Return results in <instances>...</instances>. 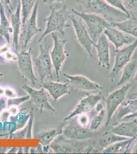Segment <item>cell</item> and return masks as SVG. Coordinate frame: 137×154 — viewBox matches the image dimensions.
<instances>
[{
	"mask_svg": "<svg viewBox=\"0 0 137 154\" xmlns=\"http://www.w3.org/2000/svg\"><path fill=\"white\" fill-rule=\"evenodd\" d=\"M75 1L85 11L83 12L100 15L110 22H120L130 18L124 12L109 5L104 0Z\"/></svg>",
	"mask_w": 137,
	"mask_h": 154,
	"instance_id": "1",
	"label": "cell"
},
{
	"mask_svg": "<svg viewBox=\"0 0 137 154\" xmlns=\"http://www.w3.org/2000/svg\"><path fill=\"white\" fill-rule=\"evenodd\" d=\"M50 13L49 16L44 20L46 23V29L38 40V43L42 42L46 35L52 32H58L62 35L65 34V29L71 26L67 24V21L70 19L72 14L71 11H69L66 5H64L60 9L50 6Z\"/></svg>",
	"mask_w": 137,
	"mask_h": 154,
	"instance_id": "2",
	"label": "cell"
},
{
	"mask_svg": "<svg viewBox=\"0 0 137 154\" xmlns=\"http://www.w3.org/2000/svg\"><path fill=\"white\" fill-rule=\"evenodd\" d=\"M72 14L78 16L85 23L89 35L94 38L99 37L111 23L103 17L93 14H88L71 9Z\"/></svg>",
	"mask_w": 137,
	"mask_h": 154,
	"instance_id": "3",
	"label": "cell"
},
{
	"mask_svg": "<svg viewBox=\"0 0 137 154\" xmlns=\"http://www.w3.org/2000/svg\"><path fill=\"white\" fill-rule=\"evenodd\" d=\"M50 46L48 44L40 45V54L38 57L32 60L34 70H35L43 82L46 78H52V60L50 54Z\"/></svg>",
	"mask_w": 137,
	"mask_h": 154,
	"instance_id": "4",
	"label": "cell"
},
{
	"mask_svg": "<svg viewBox=\"0 0 137 154\" xmlns=\"http://www.w3.org/2000/svg\"><path fill=\"white\" fill-rule=\"evenodd\" d=\"M131 88L132 84L127 83L108 95L106 100V112L107 116L106 126H108L109 125L113 116L114 115L119 106L125 100Z\"/></svg>",
	"mask_w": 137,
	"mask_h": 154,
	"instance_id": "5",
	"label": "cell"
},
{
	"mask_svg": "<svg viewBox=\"0 0 137 154\" xmlns=\"http://www.w3.org/2000/svg\"><path fill=\"white\" fill-rule=\"evenodd\" d=\"M137 48V38L134 42L122 49H116L114 66L108 77L114 82L124 66L130 61L132 56Z\"/></svg>",
	"mask_w": 137,
	"mask_h": 154,
	"instance_id": "6",
	"label": "cell"
},
{
	"mask_svg": "<svg viewBox=\"0 0 137 154\" xmlns=\"http://www.w3.org/2000/svg\"><path fill=\"white\" fill-rule=\"evenodd\" d=\"M32 48H29L28 50L22 51L17 53L18 68L25 80L29 81L34 85L37 82L38 79L35 75L32 60Z\"/></svg>",
	"mask_w": 137,
	"mask_h": 154,
	"instance_id": "7",
	"label": "cell"
},
{
	"mask_svg": "<svg viewBox=\"0 0 137 154\" xmlns=\"http://www.w3.org/2000/svg\"><path fill=\"white\" fill-rule=\"evenodd\" d=\"M51 36L53 40L54 45L50 54L52 64L55 70L56 76L58 79L61 68L67 58V53L64 49V46L68 40L59 38L55 32L51 33Z\"/></svg>",
	"mask_w": 137,
	"mask_h": 154,
	"instance_id": "8",
	"label": "cell"
},
{
	"mask_svg": "<svg viewBox=\"0 0 137 154\" xmlns=\"http://www.w3.org/2000/svg\"><path fill=\"white\" fill-rule=\"evenodd\" d=\"M70 19L71 20L75 33L79 44L89 56L92 58L93 46H94L95 42L91 38L86 26L80 18L77 20L73 16H70Z\"/></svg>",
	"mask_w": 137,
	"mask_h": 154,
	"instance_id": "9",
	"label": "cell"
},
{
	"mask_svg": "<svg viewBox=\"0 0 137 154\" xmlns=\"http://www.w3.org/2000/svg\"><path fill=\"white\" fill-rule=\"evenodd\" d=\"M38 2H36L31 16L28 20L26 26H25L24 29L21 33L19 40L21 41L22 51H26L30 42L35 35L42 32V29L39 28L37 24V16L38 11Z\"/></svg>",
	"mask_w": 137,
	"mask_h": 154,
	"instance_id": "10",
	"label": "cell"
},
{
	"mask_svg": "<svg viewBox=\"0 0 137 154\" xmlns=\"http://www.w3.org/2000/svg\"><path fill=\"white\" fill-rule=\"evenodd\" d=\"M103 98L102 93L97 94H89L82 98L75 107L71 113L64 118V121H68L75 116L82 114H87L91 112L95 107L98 103Z\"/></svg>",
	"mask_w": 137,
	"mask_h": 154,
	"instance_id": "11",
	"label": "cell"
},
{
	"mask_svg": "<svg viewBox=\"0 0 137 154\" xmlns=\"http://www.w3.org/2000/svg\"><path fill=\"white\" fill-rule=\"evenodd\" d=\"M21 87L28 95H29L30 102L38 107L40 113H42L44 109L51 112H55V109L49 101L47 94L43 88H42L40 90H37L25 84H22Z\"/></svg>",
	"mask_w": 137,
	"mask_h": 154,
	"instance_id": "12",
	"label": "cell"
},
{
	"mask_svg": "<svg viewBox=\"0 0 137 154\" xmlns=\"http://www.w3.org/2000/svg\"><path fill=\"white\" fill-rule=\"evenodd\" d=\"M94 46L96 49L97 56L98 60V65L103 68L109 69L111 68L109 42L105 35H100L98 37L96 43Z\"/></svg>",
	"mask_w": 137,
	"mask_h": 154,
	"instance_id": "13",
	"label": "cell"
},
{
	"mask_svg": "<svg viewBox=\"0 0 137 154\" xmlns=\"http://www.w3.org/2000/svg\"><path fill=\"white\" fill-rule=\"evenodd\" d=\"M104 35L108 40L114 45L116 49H119L125 45H129L134 42L136 38L127 33H123L117 29L112 25L104 31Z\"/></svg>",
	"mask_w": 137,
	"mask_h": 154,
	"instance_id": "14",
	"label": "cell"
},
{
	"mask_svg": "<svg viewBox=\"0 0 137 154\" xmlns=\"http://www.w3.org/2000/svg\"><path fill=\"white\" fill-rule=\"evenodd\" d=\"M68 79V82L76 89L83 91H96L102 89V86L97 83L91 80L88 78L82 75H70L64 73Z\"/></svg>",
	"mask_w": 137,
	"mask_h": 154,
	"instance_id": "15",
	"label": "cell"
},
{
	"mask_svg": "<svg viewBox=\"0 0 137 154\" xmlns=\"http://www.w3.org/2000/svg\"><path fill=\"white\" fill-rule=\"evenodd\" d=\"M131 121L120 123L119 125L111 128L110 131L116 135L132 138L129 144H131L136 139L137 135V117L133 118Z\"/></svg>",
	"mask_w": 137,
	"mask_h": 154,
	"instance_id": "16",
	"label": "cell"
},
{
	"mask_svg": "<svg viewBox=\"0 0 137 154\" xmlns=\"http://www.w3.org/2000/svg\"><path fill=\"white\" fill-rule=\"evenodd\" d=\"M62 134L68 140H85L93 136L91 132L88 131L86 128L76 125H66L62 128Z\"/></svg>",
	"mask_w": 137,
	"mask_h": 154,
	"instance_id": "17",
	"label": "cell"
},
{
	"mask_svg": "<svg viewBox=\"0 0 137 154\" xmlns=\"http://www.w3.org/2000/svg\"><path fill=\"white\" fill-rule=\"evenodd\" d=\"M40 86L48 91L55 101H57L63 96L71 93L70 91V84L68 82L66 83H62L50 81H43L40 82Z\"/></svg>",
	"mask_w": 137,
	"mask_h": 154,
	"instance_id": "18",
	"label": "cell"
},
{
	"mask_svg": "<svg viewBox=\"0 0 137 154\" xmlns=\"http://www.w3.org/2000/svg\"><path fill=\"white\" fill-rule=\"evenodd\" d=\"M21 1L18 2L16 11L11 14V23L13 35V45L16 51H18L19 42L20 30L22 26L21 17Z\"/></svg>",
	"mask_w": 137,
	"mask_h": 154,
	"instance_id": "19",
	"label": "cell"
},
{
	"mask_svg": "<svg viewBox=\"0 0 137 154\" xmlns=\"http://www.w3.org/2000/svg\"><path fill=\"white\" fill-rule=\"evenodd\" d=\"M111 23L113 26L119 28L123 32L137 38V18L130 16V18L125 20Z\"/></svg>",
	"mask_w": 137,
	"mask_h": 154,
	"instance_id": "20",
	"label": "cell"
},
{
	"mask_svg": "<svg viewBox=\"0 0 137 154\" xmlns=\"http://www.w3.org/2000/svg\"><path fill=\"white\" fill-rule=\"evenodd\" d=\"M137 72V61L132 60L123 67L121 77L117 85L118 86H122L130 82L133 79L134 80Z\"/></svg>",
	"mask_w": 137,
	"mask_h": 154,
	"instance_id": "21",
	"label": "cell"
},
{
	"mask_svg": "<svg viewBox=\"0 0 137 154\" xmlns=\"http://www.w3.org/2000/svg\"><path fill=\"white\" fill-rule=\"evenodd\" d=\"M11 33H12V27L6 15L4 6L0 2V37L5 38L9 44Z\"/></svg>",
	"mask_w": 137,
	"mask_h": 154,
	"instance_id": "22",
	"label": "cell"
},
{
	"mask_svg": "<svg viewBox=\"0 0 137 154\" xmlns=\"http://www.w3.org/2000/svg\"><path fill=\"white\" fill-rule=\"evenodd\" d=\"M129 139L130 138L116 135L111 131H106L99 139V145L101 147L104 149L116 142L127 140Z\"/></svg>",
	"mask_w": 137,
	"mask_h": 154,
	"instance_id": "23",
	"label": "cell"
},
{
	"mask_svg": "<svg viewBox=\"0 0 137 154\" xmlns=\"http://www.w3.org/2000/svg\"><path fill=\"white\" fill-rule=\"evenodd\" d=\"M34 112L33 109H31V112H30V116L29 117L28 124L24 130L21 131L19 132H16V133L11 134L10 136L11 139H31L32 138V128L33 125V119H34Z\"/></svg>",
	"mask_w": 137,
	"mask_h": 154,
	"instance_id": "24",
	"label": "cell"
},
{
	"mask_svg": "<svg viewBox=\"0 0 137 154\" xmlns=\"http://www.w3.org/2000/svg\"><path fill=\"white\" fill-rule=\"evenodd\" d=\"M62 128L61 130L58 128L50 129L40 134L38 136L40 143L43 145V147H49L57 136L62 134Z\"/></svg>",
	"mask_w": 137,
	"mask_h": 154,
	"instance_id": "25",
	"label": "cell"
},
{
	"mask_svg": "<svg viewBox=\"0 0 137 154\" xmlns=\"http://www.w3.org/2000/svg\"><path fill=\"white\" fill-rule=\"evenodd\" d=\"M137 112V99H131L127 102L125 105L117 114V119L122 120L127 116Z\"/></svg>",
	"mask_w": 137,
	"mask_h": 154,
	"instance_id": "26",
	"label": "cell"
},
{
	"mask_svg": "<svg viewBox=\"0 0 137 154\" xmlns=\"http://www.w3.org/2000/svg\"><path fill=\"white\" fill-rule=\"evenodd\" d=\"M131 139L124 140L122 141L116 142L109 145L108 147L103 149V154H117L121 152L122 151H127L130 147V142Z\"/></svg>",
	"mask_w": 137,
	"mask_h": 154,
	"instance_id": "27",
	"label": "cell"
},
{
	"mask_svg": "<svg viewBox=\"0 0 137 154\" xmlns=\"http://www.w3.org/2000/svg\"><path fill=\"white\" fill-rule=\"evenodd\" d=\"M37 0H21V14L22 24L24 27L27 21L28 17L34 7Z\"/></svg>",
	"mask_w": 137,
	"mask_h": 154,
	"instance_id": "28",
	"label": "cell"
},
{
	"mask_svg": "<svg viewBox=\"0 0 137 154\" xmlns=\"http://www.w3.org/2000/svg\"><path fill=\"white\" fill-rule=\"evenodd\" d=\"M50 146L54 152L57 154L76 153L79 152V150L77 147L70 144L54 143L51 144Z\"/></svg>",
	"mask_w": 137,
	"mask_h": 154,
	"instance_id": "29",
	"label": "cell"
},
{
	"mask_svg": "<svg viewBox=\"0 0 137 154\" xmlns=\"http://www.w3.org/2000/svg\"><path fill=\"white\" fill-rule=\"evenodd\" d=\"M106 115V110L103 109L95 116L90 123V130L92 131H96L100 129L104 120V117Z\"/></svg>",
	"mask_w": 137,
	"mask_h": 154,
	"instance_id": "30",
	"label": "cell"
},
{
	"mask_svg": "<svg viewBox=\"0 0 137 154\" xmlns=\"http://www.w3.org/2000/svg\"><path fill=\"white\" fill-rule=\"evenodd\" d=\"M30 97L29 95H27L26 96L22 97L20 98H9L7 101V107L8 109L11 107H16L20 105L22 103L29 100Z\"/></svg>",
	"mask_w": 137,
	"mask_h": 154,
	"instance_id": "31",
	"label": "cell"
},
{
	"mask_svg": "<svg viewBox=\"0 0 137 154\" xmlns=\"http://www.w3.org/2000/svg\"><path fill=\"white\" fill-rule=\"evenodd\" d=\"M124 7L130 13L137 12V0H122Z\"/></svg>",
	"mask_w": 137,
	"mask_h": 154,
	"instance_id": "32",
	"label": "cell"
},
{
	"mask_svg": "<svg viewBox=\"0 0 137 154\" xmlns=\"http://www.w3.org/2000/svg\"><path fill=\"white\" fill-rule=\"evenodd\" d=\"M104 1L107 2L110 5L116 8L117 9H119L120 11L124 12L130 17V14L127 11L125 7H124L122 0H104Z\"/></svg>",
	"mask_w": 137,
	"mask_h": 154,
	"instance_id": "33",
	"label": "cell"
},
{
	"mask_svg": "<svg viewBox=\"0 0 137 154\" xmlns=\"http://www.w3.org/2000/svg\"><path fill=\"white\" fill-rule=\"evenodd\" d=\"M78 116V123L80 126L87 128L89 125V117L87 114H82Z\"/></svg>",
	"mask_w": 137,
	"mask_h": 154,
	"instance_id": "34",
	"label": "cell"
},
{
	"mask_svg": "<svg viewBox=\"0 0 137 154\" xmlns=\"http://www.w3.org/2000/svg\"><path fill=\"white\" fill-rule=\"evenodd\" d=\"M0 2L4 6V7H5L7 8L10 14L14 12V9L13 7H12L10 0H0Z\"/></svg>",
	"mask_w": 137,
	"mask_h": 154,
	"instance_id": "35",
	"label": "cell"
},
{
	"mask_svg": "<svg viewBox=\"0 0 137 154\" xmlns=\"http://www.w3.org/2000/svg\"><path fill=\"white\" fill-rule=\"evenodd\" d=\"M4 94H5L6 96L9 98H15L16 96V95L14 93V91H12L10 88H6V89H5Z\"/></svg>",
	"mask_w": 137,
	"mask_h": 154,
	"instance_id": "36",
	"label": "cell"
},
{
	"mask_svg": "<svg viewBox=\"0 0 137 154\" xmlns=\"http://www.w3.org/2000/svg\"><path fill=\"white\" fill-rule=\"evenodd\" d=\"M7 106V101L4 97L0 99V113L2 112V110L5 108Z\"/></svg>",
	"mask_w": 137,
	"mask_h": 154,
	"instance_id": "37",
	"label": "cell"
},
{
	"mask_svg": "<svg viewBox=\"0 0 137 154\" xmlns=\"http://www.w3.org/2000/svg\"><path fill=\"white\" fill-rule=\"evenodd\" d=\"M85 153H96L98 152V150H96L94 146L92 145H90L89 146L86 147L85 150L84 151Z\"/></svg>",
	"mask_w": 137,
	"mask_h": 154,
	"instance_id": "38",
	"label": "cell"
},
{
	"mask_svg": "<svg viewBox=\"0 0 137 154\" xmlns=\"http://www.w3.org/2000/svg\"><path fill=\"white\" fill-rule=\"evenodd\" d=\"M64 0H43V3L46 4H50L54 2H63Z\"/></svg>",
	"mask_w": 137,
	"mask_h": 154,
	"instance_id": "39",
	"label": "cell"
},
{
	"mask_svg": "<svg viewBox=\"0 0 137 154\" xmlns=\"http://www.w3.org/2000/svg\"><path fill=\"white\" fill-rule=\"evenodd\" d=\"M136 117H137V112H135V113H134V114H132V115L127 116L124 118L122 120H124V119H133L134 118Z\"/></svg>",
	"mask_w": 137,
	"mask_h": 154,
	"instance_id": "40",
	"label": "cell"
},
{
	"mask_svg": "<svg viewBox=\"0 0 137 154\" xmlns=\"http://www.w3.org/2000/svg\"><path fill=\"white\" fill-rule=\"evenodd\" d=\"M8 62V61L5 58H4L3 57L0 55V64H6Z\"/></svg>",
	"mask_w": 137,
	"mask_h": 154,
	"instance_id": "41",
	"label": "cell"
},
{
	"mask_svg": "<svg viewBox=\"0 0 137 154\" xmlns=\"http://www.w3.org/2000/svg\"><path fill=\"white\" fill-rule=\"evenodd\" d=\"M132 153L134 154H137V143L136 144L135 146H134V149L132 151Z\"/></svg>",
	"mask_w": 137,
	"mask_h": 154,
	"instance_id": "42",
	"label": "cell"
},
{
	"mask_svg": "<svg viewBox=\"0 0 137 154\" xmlns=\"http://www.w3.org/2000/svg\"><path fill=\"white\" fill-rule=\"evenodd\" d=\"M4 91H5V90H4L3 89L0 88V95H2L4 94Z\"/></svg>",
	"mask_w": 137,
	"mask_h": 154,
	"instance_id": "43",
	"label": "cell"
},
{
	"mask_svg": "<svg viewBox=\"0 0 137 154\" xmlns=\"http://www.w3.org/2000/svg\"><path fill=\"white\" fill-rule=\"evenodd\" d=\"M134 80L137 81V73H136V74L135 76V77H134Z\"/></svg>",
	"mask_w": 137,
	"mask_h": 154,
	"instance_id": "44",
	"label": "cell"
},
{
	"mask_svg": "<svg viewBox=\"0 0 137 154\" xmlns=\"http://www.w3.org/2000/svg\"><path fill=\"white\" fill-rule=\"evenodd\" d=\"M134 96H135L137 97V93H135V94H134Z\"/></svg>",
	"mask_w": 137,
	"mask_h": 154,
	"instance_id": "45",
	"label": "cell"
},
{
	"mask_svg": "<svg viewBox=\"0 0 137 154\" xmlns=\"http://www.w3.org/2000/svg\"><path fill=\"white\" fill-rule=\"evenodd\" d=\"M3 75V74L2 73H0V76H2Z\"/></svg>",
	"mask_w": 137,
	"mask_h": 154,
	"instance_id": "46",
	"label": "cell"
},
{
	"mask_svg": "<svg viewBox=\"0 0 137 154\" xmlns=\"http://www.w3.org/2000/svg\"><path fill=\"white\" fill-rule=\"evenodd\" d=\"M137 138V136H136V139Z\"/></svg>",
	"mask_w": 137,
	"mask_h": 154,
	"instance_id": "47",
	"label": "cell"
}]
</instances>
